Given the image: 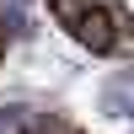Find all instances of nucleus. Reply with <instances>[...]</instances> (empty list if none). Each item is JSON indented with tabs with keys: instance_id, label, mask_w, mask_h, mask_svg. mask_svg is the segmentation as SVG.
Segmentation results:
<instances>
[{
	"instance_id": "f03ea898",
	"label": "nucleus",
	"mask_w": 134,
	"mask_h": 134,
	"mask_svg": "<svg viewBox=\"0 0 134 134\" xmlns=\"http://www.w3.org/2000/svg\"><path fill=\"white\" fill-rule=\"evenodd\" d=\"M91 5H97V0H48V11H54V21H59V27H75Z\"/></svg>"
},
{
	"instance_id": "f257e3e1",
	"label": "nucleus",
	"mask_w": 134,
	"mask_h": 134,
	"mask_svg": "<svg viewBox=\"0 0 134 134\" xmlns=\"http://www.w3.org/2000/svg\"><path fill=\"white\" fill-rule=\"evenodd\" d=\"M70 38L81 43V48H91V54H113L118 43H124V16L107 11V5H91V11L70 27Z\"/></svg>"
},
{
	"instance_id": "7ed1b4c3",
	"label": "nucleus",
	"mask_w": 134,
	"mask_h": 134,
	"mask_svg": "<svg viewBox=\"0 0 134 134\" xmlns=\"http://www.w3.org/2000/svg\"><path fill=\"white\" fill-rule=\"evenodd\" d=\"M0 32H5V27H0Z\"/></svg>"
}]
</instances>
